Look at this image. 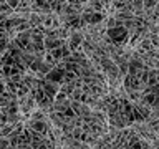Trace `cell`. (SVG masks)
<instances>
[{"label": "cell", "mask_w": 159, "mask_h": 149, "mask_svg": "<svg viewBox=\"0 0 159 149\" xmlns=\"http://www.w3.org/2000/svg\"><path fill=\"white\" fill-rule=\"evenodd\" d=\"M8 17H7V15H3V13H0V23H2V22H5V20H7Z\"/></svg>", "instance_id": "obj_1"}]
</instances>
